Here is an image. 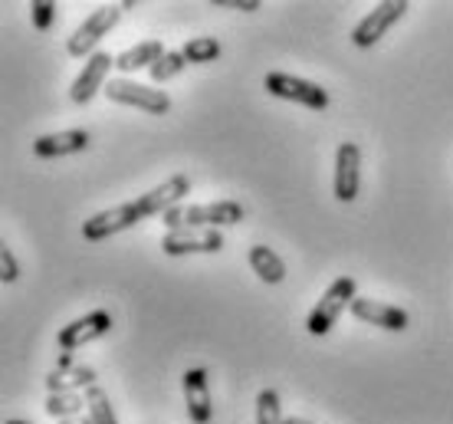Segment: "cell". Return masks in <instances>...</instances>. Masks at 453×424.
<instances>
[{
  "instance_id": "3957f363",
  "label": "cell",
  "mask_w": 453,
  "mask_h": 424,
  "mask_svg": "<svg viewBox=\"0 0 453 424\" xmlns=\"http://www.w3.org/2000/svg\"><path fill=\"white\" fill-rule=\"evenodd\" d=\"M122 13H125L122 4H103V7H96V11L76 27V34L69 36V43H66L69 57H92L99 40L109 36V30L122 20Z\"/></svg>"
},
{
  "instance_id": "603a6c76",
  "label": "cell",
  "mask_w": 453,
  "mask_h": 424,
  "mask_svg": "<svg viewBox=\"0 0 453 424\" xmlns=\"http://www.w3.org/2000/svg\"><path fill=\"white\" fill-rule=\"evenodd\" d=\"M283 412H280V391L263 389L257 395V424H283Z\"/></svg>"
},
{
  "instance_id": "ffe728a7",
  "label": "cell",
  "mask_w": 453,
  "mask_h": 424,
  "mask_svg": "<svg viewBox=\"0 0 453 424\" xmlns=\"http://www.w3.org/2000/svg\"><path fill=\"white\" fill-rule=\"evenodd\" d=\"M181 53L188 63H214L220 57V43L214 36H194V40H188L181 46Z\"/></svg>"
},
{
  "instance_id": "cb8c5ba5",
  "label": "cell",
  "mask_w": 453,
  "mask_h": 424,
  "mask_svg": "<svg viewBox=\"0 0 453 424\" xmlns=\"http://www.w3.org/2000/svg\"><path fill=\"white\" fill-rule=\"evenodd\" d=\"M30 17H34L36 30L43 34V30H50L53 20H57V4H53V0H34V4H30Z\"/></svg>"
},
{
  "instance_id": "30bf717a",
  "label": "cell",
  "mask_w": 453,
  "mask_h": 424,
  "mask_svg": "<svg viewBox=\"0 0 453 424\" xmlns=\"http://www.w3.org/2000/svg\"><path fill=\"white\" fill-rule=\"evenodd\" d=\"M191 195V178L188 174H171L168 181H161L158 188H151V191H145L142 197H135L138 207H142V214L148 218H165L171 207L184 204V197Z\"/></svg>"
},
{
  "instance_id": "7c38bea8",
  "label": "cell",
  "mask_w": 453,
  "mask_h": 424,
  "mask_svg": "<svg viewBox=\"0 0 453 424\" xmlns=\"http://www.w3.org/2000/svg\"><path fill=\"white\" fill-rule=\"evenodd\" d=\"M161 251L168 257H188V253H217L224 251L220 230H168L161 237Z\"/></svg>"
},
{
  "instance_id": "9a60e30c",
  "label": "cell",
  "mask_w": 453,
  "mask_h": 424,
  "mask_svg": "<svg viewBox=\"0 0 453 424\" xmlns=\"http://www.w3.org/2000/svg\"><path fill=\"white\" fill-rule=\"evenodd\" d=\"M89 149V132L86 128H66V132H50L34 142L36 158H66Z\"/></svg>"
},
{
  "instance_id": "4316f807",
  "label": "cell",
  "mask_w": 453,
  "mask_h": 424,
  "mask_svg": "<svg viewBox=\"0 0 453 424\" xmlns=\"http://www.w3.org/2000/svg\"><path fill=\"white\" fill-rule=\"evenodd\" d=\"M73 366H76V362H73V352H63L59 362H57V368H73Z\"/></svg>"
},
{
  "instance_id": "9c48e42d",
  "label": "cell",
  "mask_w": 453,
  "mask_h": 424,
  "mask_svg": "<svg viewBox=\"0 0 453 424\" xmlns=\"http://www.w3.org/2000/svg\"><path fill=\"white\" fill-rule=\"evenodd\" d=\"M109 329H112V312L92 310V312H86V316H80V320H73L69 326H63L57 343L63 352H76L82 345H89V343H96V339L109 335Z\"/></svg>"
},
{
  "instance_id": "2e32d148",
  "label": "cell",
  "mask_w": 453,
  "mask_h": 424,
  "mask_svg": "<svg viewBox=\"0 0 453 424\" xmlns=\"http://www.w3.org/2000/svg\"><path fill=\"white\" fill-rule=\"evenodd\" d=\"M96 385V368L73 366V368H53L46 375L50 395H73V391H89Z\"/></svg>"
},
{
  "instance_id": "d4e9b609",
  "label": "cell",
  "mask_w": 453,
  "mask_h": 424,
  "mask_svg": "<svg viewBox=\"0 0 453 424\" xmlns=\"http://www.w3.org/2000/svg\"><path fill=\"white\" fill-rule=\"evenodd\" d=\"M17 276H20V260L13 257L11 247H0V280L4 283H17Z\"/></svg>"
},
{
  "instance_id": "ba28073f",
  "label": "cell",
  "mask_w": 453,
  "mask_h": 424,
  "mask_svg": "<svg viewBox=\"0 0 453 424\" xmlns=\"http://www.w3.org/2000/svg\"><path fill=\"white\" fill-rule=\"evenodd\" d=\"M115 69V57L105 53V50H96L86 63H82V73L73 80V89H69V99L76 105H86L96 99V92H105L109 86V73Z\"/></svg>"
},
{
  "instance_id": "d6986e66",
  "label": "cell",
  "mask_w": 453,
  "mask_h": 424,
  "mask_svg": "<svg viewBox=\"0 0 453 424\" xmlns=\"http://www.w3.org/2000/svg\"><path fill=\"white\" fill-rule=\"evenodd\" d=\"M82 408H89L86 391H73V395H50V398H46V414H50V418H57V421L76 418V414H82Z\"/></svg>"
},
{
  "instance_id": "5bb4252c",
  "label": "cell",
  "mask_w": 453,
  "mask_h": 424,
  "mask_svg": "<svg viewBox=\"0 0 453 424\" xmlns=\"http://www.w3.org/2000/svg\"><path fill=\"white\" fill-rule=\"evenodd\" d=\"M184 405H188V418L194 424H211L214 418V402H211V382H207V368H188L181 375Z\"/></svg>"
},
{
  "instance_id": "ac0fdd59",
  "label": "cell",
  "mask_w": 453,
  "mask_h": 424,
  "mask_svg": "<svg viewBox=\"0 0 453 424\" xmlns=\"http://www.w3.org/2000/svg\"><path fill=\"white\" fill-rule=\"evenodd\" d=\"M165 53H168V50H165L161 40H145V43H138V46H132V50L119 53V57H115V69H119V73H135V69H142V66L151 69Z\"/></svg>"
},
{
  "instance_id": "e0dca14e",
  "label": "cell",
  "mask_w": 453,
  "mask_h": 424,
  "mask_svg": "<svg viewBox=\"0 0 453 424\" xmlns=\"http://www.w3.org/2000/svg\"><path fill=\"white\" fill-rule=\"evenodd\" d=\"M250 270L260 276L263 283H270V287H276V283H283L286 280V264L283 257L273 251V247H266V243H257V247H250Z\"/></svg>"
},
{
  "instance_id": "277c9868",
  "label": "cell",
  "mask_w": 453,
  "mask_h": 424,
  "mask_svg": "<svg viewBox=\"0 0 453 424\" xmlns=\"http://www.w3.org/2000/svg\"><path fill=\"white\" fill-rule=\"evenodd\" d=\"M142 220H145V214H142L138 201H125V204H115V207H109V211L92 214L89 220H82V241H89V243L109 241V237L122 234V230H132L135 224H142Z\"/></svg>"
},
{
  "instance_id": "7a4b0ae2",
  "label": "cell",
  "mask_w": 453,
  "mask_h": 424,
  "mask_svg": "<svg viewBox=\"0 0 453 424\" xmlns=\"http://www.w3.org/2000/svg\"><path fill=\"white\" fill-rule=\"evenodd\" d=\"M358 297V283H355V276H339V280H332L329 289L322 293L312 312H309L306 320V329L312 335H326L339 322V316L345 310H351V303Z\"/></svg>"
},
{
  "instance_id": "484cf974",
  "label": "cell",
  "mask_w": 453,
  "mask_h": 424,
  "mask_svg": "<svg viewBox=\"0 0 453 424\" xmlns=\"http://www.w3.org/2000/svg\"><path fill=\"white\" fill-rule=\"evenodd\" d=\"M211 7H234V11H260V0H211Z\"/></svg>"
},
{
  "instance_id": "52a82bcc",
  "label": "cell",
  "mask_w": 453,
  "mask_h": 424,
  "mask_svg": "<svg viewBox=\"0 0 453 424\" xmlns=\"http://www.w3.org/2000/svg\"><path fill=\"white\" fill-rule=\"evenodd\" d=\"M408 0H385V4H378L372 13H365L362 20L355 23V30H351V43L358 46V50H368V46H374L381 36L395 27L404 13H408Z\"/></svg>"
},
{
  "instance_id": "6da1fadb",
  "label": "cell",
  "mask_w": 453,
  "mask_h": 424,
  "mask_svg": "<svg viewBox=\"0 0 453 424\" xmlns=\"http://www.w3.org/2000/svg\"><path fill=\"white\" fill-rule=\"evenodd\" d=\"M243 220V204L214 201V204H178L161 218L168 230H220Z\"/></svg>"
},
{
  "instance_id": "83f0119b",
  "label": "cell",
  "mask_w": 453,
  "mask_h": 424,
  "mask_svg": "<svg viewBox=\"0 0 453 424\" xmlns=\"http://www.w3.org/2000/svg\"><path fill=\"white\" fill-rule=\"evenodd\" d=\"M59 424H92L89 414H76V418H66V421H59Z\"/></svg>"
},
{
  "instance_id": "5b68a950",
  "label": "cell",
  "mask_w": 453,
  "mask_h": 424,
  "mask_svg": "<svg viewBox=\"0 0 453 424\" xmlns=\"http://www.w3.org/2000/svg\"><path fill=\"white\" fill-rule=\"evenodd\" d=\"M263 89L276 96V99H286V103L306 105L312 112H322L329 105V92L322 89L319 82L299 80V76H289V73H270L263 80Z\"/></svg>"
},
{
  "instance_id": "44dd1931",
  "label": "cell",
  "mask_w": 453,
  "mask_h": 424,
  "mask_svg": "<svg viewBox=\"0 0 453 424\" xmlns=\"http://www.w3.org/2000/svg\"><path fill=\"white\" fill-rule=\"evenodd\" d=\"M184 66H188V59H184L181 50H168V53H165V57L155 63V66L148 69V76H151V82H155V86H161V82L174 80V76H178Z\"/></svg>"
},
{
  "instance_id": "4fadbf2b",
  "label": "cell",
  "mask_w": 453,
  "mask_h": 424,
  "mask_svg": "<svg viewBox=\"0 0 453 424\" xmlns=\"http://www.w3.org/2000/svg\"><path fill=\"white\" fill-rule=\"evenodd\" d=\"M351 316L368 322V326L388 329V333H404L411 322V316L401 306H391V303H381V299H372V297H355Z\"/></svg>"
},
{
  "instance_id": "8fae6325",
  "label": "cell",
  "mask_w": 453,
  "mask_h": 424,
  "mask_svg": "<svg viewBox=\"0 0 453 424\" xmlns=\"http://www.w3.org/2000/svg\"><path fill=\"white\" fill-rule=\"evenodd\" d=\"M358 184H362V149L355 142H342L335 149V197L342 204H351L358 197Z\"/></svg>"
},
{
  "instance_id": "f1b7e54d",
  "label": "cell",
  "mask_w": 453,
  "mask_h": 424,
  "mask_svg": "<svg viewBox=\"0 0 453 424\" xmlns=\"http://www.w3.org/2000/svg\"><path fill=\"white\" fill-rule=\"evenodd\" d=\"M283 424H312V421H306V418H286Z\"/></svg>"
},
{
  "instance_id": "f546056e",
  "label": "cell",
  "mask_w": 453,
  "mask_h": 424,
  "mask_svg": "<svg viewBox=\"0 0 453 424\" xmlns=\"http://www.w3.org/2000/svg\"><path fill=\"white\" fill-rule=\"evenodd\" d=\"M4 424H30V421H20V418H11V421H4Z\"/></svg>"
},
{
  "instance_id": "7402d4cb",
  "label": "cell",
  "mask_w": 453,
  "mask_h": 424,
  "mask_svg": "<svg viewBox=\"0 0 453 424\" xmlns=\"http://www.w3.org/2000/svg\"><path fill=\"white\" fill-rule=\"evenodd\" d=\"M86 398H89V418H92V424H119L112 402H109V395H105L99 385H92V389L86 391Z\"/></svg>"
},
{
  "instance_id": "8992f818",
  "label": "cell",
  "mask_w": 453,
  "mask_h": 424,
  "mask_svg": "<svg viewBox=\"0 0 453 424\" xmlns=\"http://www.w3.org/2000/svg\"><path fill=\"white\" fill-rule=\"evenodd\" d=\"M105 96L119 105H135V109H145L151 115L171 112V96L165 89H155V86H145V82H135V80H122V76L109 80Z\"/></svg>"
}]
</instances>
